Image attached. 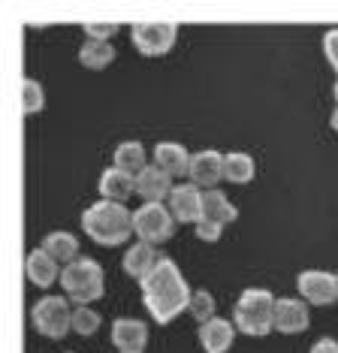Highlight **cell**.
Returning a JSON list of instances; mask_svg holds the SVG:
<instances>
[{
    "instance_id": "cb8c5ba5",
    "label": "cell",
    "mask_w": 338,
    "mask_h": 353,
    "mask_svg": "<svg viewBox=\"0 0 338 353\" xmlns=\"http://www.w3.org/2000/svg\"><path fill=\"white\" fill-rule=\"evenodd\" d=\"M46 103V94H43V85L37 79H24L21 82V112L24 115H37Z\"/></svg>"
},
{
    "instance_id": "4dcf8cb0",
    "label": "cell",
    "mask_w": 338,
    "mask_h": 353,
    "mask_svg": "<svg viewBox=\"0 0 338 353\" xmlns=\"http://www.w3.org/2000/svg\"><path fill=\"white\" fill-rule=\"evenodd\" d=\"M329 124H332V130H335V133H338V109H335V112H332V118H329Z\"/></svg>"
},
{
    "instance_id": "1f68e13d",
    "label": "cell",
    "mask_w": 338,
    "mask_h": 353,
    "mask_svg": "<svg viewBox=\"0 0 338 353\" xmlns=\"http://www.w3.org/2000/svg\"><path fill=\"white\" fill-rule=\"evenodd\" d=\"M332 97H335V103H338V82H335V88H332Z\"/></svg>"
},
{
    "instance_id": "484cf974",
    "label": "cell",
    "mask_w": 338,
    "mask_h": 353,
    "mask_svg": "<svg viewBox=\"0 0 338 353\" xmlns=\"http://www.w3.org/2000/svg\"><path fill=\"white\" fill-rule=\"evenodd\" d=\"M72 329L88 339V335H94L97 329H100V314H97L91 305H79V308L72 311Z\"/></svg>"
},
{
    "instance_id": "52a82bcc",
    "label": "cell",
    "mask_w": 338,
    "mask_h": 353,
    "mask_svg": "<svg viewBox=\"0 0 338 353\" xmlns=\"http://www.w3.org/2000/svg\"><path fill=\"white\" fill-rule=\"evenodd\" d=\"M175 37H179V25H172V21H136L130 28L136 52L145 58H163L175 46Z\"/></svg>"
},
{
    "instance_id": "4316f807",
    "label": "cell",
    "mask_w": 338,
    "mask_h": 353,
    "mask_svg": "<svg viewBox=\"0 0 338 353\" xmlns=\"http://www.w3.org/2000/svg\"><path fill=\"white\" fill-rule=\"evenodd\" d=\"M324 54H326V61L332 63V70L338 73V28H332V30H326L324 34Z\"/></svg>"
},
{
    "instance_id": "ba28073f",
    "label": "cell",
    "mask_w": 338,
    "mask_h": 353,
    "mask_svg": "<svg viewBox=\"0 0 338 353\" xmlns=\"http://www.w3.org/2000/svg\"><path fill=\"white\" fill-rule=\"evenodd\" d=\"M299 296L308 305H332L338 302V275L324 269H305L296 278Z\"/></svg>"
},
{
    "instance_id": "9c48e42d",
    "label": "cell",
    "mask_w": 338,
    "mask_h": 353,
    "mask_svg": "<svg viewBox=\"0 0 338 353\" xmlns=\"http://www.w3.org/2000/svg\"><path fill=\"white\" fill-rule=\"evenodd\" d=\"M169 212L179 223H197L203 218V190L197 184H175L169 194Z\"/></svg>"
},
{
    "instance_id": "ffe728a7",
    "label": "cell",
    "mask_w": 338,
    "mask_h": 353,
    "mask_svg": "<svg viewBox=\"0 0 338 353\" xmlns=\"http://www.w3.org/2000/svg\"><path fill=\"white\" fill-rule=\"evenodd\" d=\"M39 248L48 251L54 260L67 266V263H72V260H76V254H79V239L72 236V232L54 230V232H48V236L43 239V245H39Z\"/></svg>"
},
{
    "instance_id": "3957f363",
    "label": "cell",
    "mask_w": 338,
    "mask_h": 353,
    "mask_svg": "<svg viewBox=\"0 0 338 353\" xmlns=\"http://www.w3.org/2000/svg\"><path fill=\"white\" fill-rule=\"evenodd\" d=\"M275 296L263 287H251L245 290L232 305V323L239 332L245 335H266L269 329H275Z\"/></svg>"
},
{
    "instance_id": "5b68a950",
    "label": "cell",
    "mask_w": 338,
    "mask_h": 353,
    "mask_svg": "<svg viewBox=\"0 0 338 353\" xmlns=\"http://www.w3.org/2000/svg\"><path fill=\"white\" fill-rule=\"evenodd\" d=\"M30 323L46 339H54V341L63 339L72 329V311H70L67 296H43L30 308Z\"/></svg>"
},
{
    "instance_id": "44dd1931",
    "label": "cell",
    "mask_w": 338,
    "mask_h": 353,
    "mask_svg": "<svg viewBox=\"0 0 338 353\" xmlns=\"http://www.w3.org/2000/svg\"><path fill=\"white\" fill-rule=\"evenodd\" d=\"M79 61L88 70H106L115 61V46L112 43H100V39H85L82 49H79Z\"/></svg>"
},
{
    "instance_id": "7c38bea8",
    "label": "cell",
    "mask_w": 338,
    "mask_h": 353,
    "mask_svg": "<svg viewBox=\"0 0 338 353\" xmlns=\"http://www.w3.org/2000/svg\"><path fill=\"white\" fill-rule=\"evenodd\" d=\"M308 302L305 299H293V296H284V299L275 302V329L284 335H299L308 329Z\"/></svg>"
},
{
    "instance_id": "2e32d148",
    "label": "cell",
    "mask_w": 338,
    "mask_h": 353,
    "mask_svg": "<svg viewBox=\"0 0 338 353\" xmlns=\"http://www.w3.org/2000/svg\"><path fill=\"white\" fill-rule=\"evenodd\" d=\"M100 196L103 199H112V203H127L133 194H136V175L118 170V166H112L100 175Z\"/></svg>"
},
{
    "instance_id": "277c9868",
    "label": "cell",
    "mask_w": 338,
    "mask_h": 353,
    "mask_svg": "<svg viewBox=\"0 0 338 353\" xmlns=\"http://www.w3.org/2000/svg\"><path fill=\"white\" fill-rule=\"evenodd\" d=\"M103 281L106 278H103L100 263L91 260V256H76L61 269V287L67 293V299H72L76 305H91L103 299V293H106Z\"/></svg>"
},
{
    "instance_id": "d6986e66",
    "label": "cell",
    "mask_w": 338,
    "mask_h": 353,
    "mask_svg": "<svg viewBox=\"0 0 338 353\" xmlns=\"http://www.w3.org/2000/svg\"><path fill=\"white\" fill-rule=\"evenodd\" d=\"M203 218L227 227V223H232L239 218V212L227 199V194H221V190L215 188V190H203Z\"/></svg>"
},
{
    "instance_id": "30bf717a",
    "label": "cell",
    "mask_w": 338,
    "mask_h": 353,
    "mask_svg": "<svg viewBox=\"0 0 338 353\" xmlns=\"http://www.w3.org/2000/svg\"><path fill=\"white\" fill-rule=\"evenodd\" d=\"M112 344L118 353H145L148 347V326L136 317H118L112 323Z\"/></svg>"
},
{
    "instance_id": "d4e9b609",
    "label": "cell",
    "mask_w": 338,
    "mask_h": 353,
    "mask_svg": "<svg viewBox=\"0 0 338 353\" xmlns=\"http://www.w3.org/2000/svg\"><path fill=\"white\" fill-rule=\"evenodd\" d=\"M190 314H193V320H197L199 326L203 323H208V320L215 317V296L208 293V290H197L190 296Z\"/></svg>"
},
{
    "instance_id": "e0dca14e",
    "label": "cell",
    "mask_w": 338,
    "mask_h": 353,
    "mask_svg": "<svg viewBox=\"0 0 338 353\" xmlns=\"http://www.w3.org/2000/svg\"><path fill=\"white\" fill-rule=\"evenodd\" d=\"M24 272H28V278L34 281L37 287H52L54 281H61L58 260H54L48 251H43V248H34V251L28 254V260H24Z\"/></svg>"
},
{
    "instance_id": "ac0fdd59",
    "label": "cell",
    "mask_w": 338,
    "mask_h": 353,
    "mask_svg": "<svg viewBox=\"0 0 338 353\" xmlns=\"http://www.w3.org/2000/svg\"><path fill=\"white\" fill-rule=\"evenodd\" d=\"M155 163L160 170H166L172 179H181V175L190 172V154L179 142H160L155 148Z\"/></svg>"
},
{
    "instance_id": "f1b7e54d",
    "label": "cell",
    "mask_w": 338,
    "mask_h": 353,
    "mask_svg": "<svg viewBox=\"0 0 338 353\" xmlns=\"http://www.w3.org/2000/svg\"><path fill=\"white\" fill-rule=\"evenodd\" d=\"M88 39H100V43H109V37L118 34V25H85Z\"/></svg>"
},
{
    "instance_id": "9a60e30c",
    "label": "cell",
    "mask_w": 338,
    "mask_h": 353,
    "mask_svg": "<svg viewBox=\"0 0 338 353\" xmlns=\"http://www.w3.org/2000/svg\"><path fill=\"white\" fill-rule=\"evenodd\" d=\"M163 260V254L157 251V245H148V242H139L133 245L130 251L124 254V272L136 281H142L145 275H151V272L157 269V263Z\"/></svg>"
},
{
    "instance_id": "4fadbf2b",
    "label": "cell",
    "mask_w": 338,
    "mask_h": 353,
    "mask_svg": "<svg viewBox=\"0 0 338 353\" xmlns=\"http://www.w3.org/2000/svg\"><path fill=\"white\" fill-rule=\"evenodd\" d=\"M136 194L142 196V203H160L172 194V175L160 170L157 163H148L136 175Z\"/></svg>"
},
{
    "instance_id": "8992f818",
    "label": "cell",
    "mask_w": 338,
    "mask_h": 353,
    "mask_svg": "<svg viewBox=\"0 0 338 353\" xmlns=\"http://www.w3.org/2000/svg\"><path fill=\"white\" fill-rule=\"evenodd\" d=\"M175 223L179 221L172 218V212L163 203H142L133 212V232L139 236V242L148 245L169 242L175 236Z\"/></svg>"
},
{
    "instance_id": "7402d4cb",
    "label": "cell",
    "mask_w": 338,
    "mask_h": 353,
    "mask_svg": "<svg viewBox=\"0 0 338 353\" xmlns=\"http://www.w3.org/2000/svg\"><path fill=\"white\" fill-rule=\"evenodd\" d=\"M223 179L232 184H248L254 179V157L245 151H230L223 154Z\"/></svg>"
},
{
    "instance_id": "6da1fadb",
    "label": "cell",
    "mask_w": 338,
    "mask_h": 353,
    "mask_svg": "<svg viewBox=\"0 0 338 353\" xmlns=\"http://www.w3.org/2000/svg\"><path fill=\"white\" fill-rule=\"evenodd\" d=\"M139 290H142V305L151 311V317L157 323H172L181 311L190 308L193 293L181 275V269L169 256H163L157 263V269L139 281Z\"/></svg>"
},
{
    "instance_id": "603a6c76",
    "label": "cell",
    "mask_w": 338,
    "mask_h": 353,
    "mask_svg": "<svg viewBox=\"0 0 338 353\" xmlns=\"http://www.w3.org/2000/svg\"><path fill=\"white\" fill-rule=\"evenodd\" d=\"M115 166L130 175H139L145 166H148V157H145V148L142 142H121V145L115 148Z\"/></svg>"
},
{
    "instance_id": "8fae6325",
    "label": "cell",
    "mask_w": 338,
    "mask_h": 353,
    "mask_svg": "<svg viewBox=\"0 0 338 353\" xmlns=\"http://www.w3.org/2000/svg\"><path fill=\"white\" fill-rule=\"evenodd\" d=\"M190 184H197V188H206V190H215V184H221L223 179V154L221 151H197V154L190 157Z\"/></svg>"
},
{
    "instance_id": "f546056e",
    "label": "cell",
    "mask_w": 338,
    "mask_h": 353,
    "mask_svg": "<svg viewBox=\"0 0 338 353\" xmlns=\"http://www.w3.org/2000/svg\"><path fill=\"white\" fill-rule=\"evenodd\" d=\"M311 353H338V341L335 339H320V341H314Z\"/></svg>"
},
{
    "instance_id": "5bb4252c",
    "label": "cell",
    "mask_w": 338,
    "mask_h": 353,
    "mask_svg": "<svg viewBox=\"0 0 338 353\" xmlns=\"http://www.w3.org/2000/svg\"><path fill=\"white\" fill-rule=\"evenodd\" d=\"M232 339H236V323L223 317H212L199 326V344L206 353H227L232 347Z\"/></svg>"
},
{
    "instance_id": "83f0119b",
    "label": "cell",
    "mask_w": 338,
    "mask_h": 353,
    "mask_svg": "<svg viewBox=\"0 0 338 353\" xmlns=\"http://www.w3.org/2000/svg\"><path fill=\"white\" fill-rule=\"evenodd\" d=\"M221 232H223L221 223L206 221V218H199V221H197V236L203 239V242H217V239H221Z\"/></svg>"
},
{
    "instance_id": "7a4b0ae2",
    "label": "cell",
    "mask_w": 338,
    "mask_h": 353,
    "mask_svg": "<svg viewBox=\"0 0 338 353\" xmlns=\"http://www.w3.org/2000/svg\"><path fill=\"white\" fill-rule=\"evenodd\" d=\"M82 230L94 239L97 245H124L133 232V212H127L124 203H112V199H100V203L88 205L82 212Z\"/></svg>"
}]
</instances>
